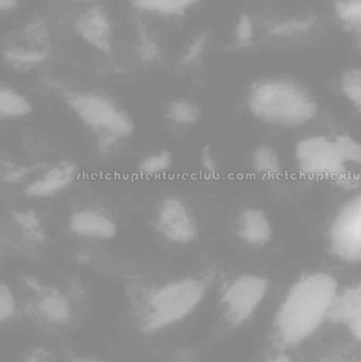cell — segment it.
<instances>
[{
  "mask_svg": "<svg viewBox=\"0 0 361 362\" xmlns=\"http://www.w3.org/2000/svg\"><path fill=\"white\" fill-rule=\"evenodd\" d=\"M21 362H57V359L50 349L40 346L28 351Z\"/></svg>",
  "mask_w": 361,
  "mask_h": 362,
  "instance_id": "cell-31",
  "label": "cell"
},
{
  "mask_svg": "<svg viewBox=\"0 0 361 362\" xmlns=\"http://www.w3.org/2000/svg\"><path fill=\"white\" fill-rule=\"evenodd\" d=\"M250 167L254 174L268 180H277L283 172L280 155L271 146H259L254 148L250 156Z\"/></svg>",
  "mask_w": 361,
  "mask_h": 362,
  "instance_id": "cell-17",
  "label": "cell"
},
{
  "mask_svg": "<svg viewBox=\"0 0 361 362\" xmlns=\"http://www.w3.org/2000/svg\"><path fill=\"white\" fill-rule=\"evenodd\" d=\"M152 227L162 240L176 246H189L199 236V225L188 202L177 195H167L157 202Z\"/></svg>",
  "mask_w": 361,
  "mask_h": 362,
  "instance_id": "cell-8",
  "label": "cell"
},
{
  "mask_svg": "<svg viewBox=\"0 0 361 362\" xmlns=\"http://www.w3.org/2000/svg\"><path fill=\"white\" fill-rule=\"evenodd\" d=\"M165 118L176 127H193L201 119V108L189 99L172 100L165 107Z\"/></svg>",
  "mask_w": 361,
  "mask_h": 362,
  "instance_id": "cell-21",
  "label": "cell"
},
{
  "mask_svg": "<svg viewBox=\"0 0 361 362\" xmlns=\"http://www.w3.org/2000/svg\"><path fill=\"white\" fill-rule=\"evenodd\" d=\"M2 57L15 70H29L44 64L48 59V51L44 48L10 47L4 49Z\"/></svg>",
  "mask_w": 361,
  "mask_h": 362,
  "instance_id": "cell-18",
  "label": "cell"
},
{
  "mask_svg": "<svg viewBox=\"0 0 361 362\" xmlns=\"http://www.w3.org/2000/svg\"><path fill=\"white\" fill-rule=\"evenodd\" d=\"M67 227L76 238L95 242H107L118 234L116 219L103 209L91 206L72 211L67 218Z\"/></svg>",
  "mask_w": 361,
  "mask_h": 362,
  "instance_id": "cell-10",
  "label": "cell"
},
{
  "mask_svg": "<svg viewBox=\"0 0 361 362\" xmlns=\"http://www.w3.org/2000/svg\"><path fill=\"white\" fill-rule=\"evenodd\" d=\"M330 319L343 325L361 344V283L339 293Z\"/></svg>",
  "mask_w": 361,
  "mask_h": 362,
  "instance_id": "cell-14",
  "label": "cell"
},
{
  "mask_svg": "<svg viewBox=\"0 0 361 362\" xmlns=\"http://www.w3.org/2000/svg\"><path fill=\"white\" fill-rule=\"evenodd\" d=\"M315 17L305 16L302 18L288 19L278 21L268 28L269 35L288 37V36L300 35L307 33L315 25Z\"/></svg>",
  "mask_w": 361,
  "mask_h": 362,
  "instance_id": "cell-25",
  "label": "cell"
},
{
  "mask_svg": "<svg viewBox=\"0 0 361 362\" xmlns=\"http://www.w3.org/2000/svg\"><path fill=\"white\" fill-rule=\"evenodd\" d=\"M174 165V157L170 151L159 150L142 157L138 163V171L146 177L165 175Z\"/></svg>",
  "mask_w": 361,
  "mask_h": 362,
  "instance_id": "cell-22",
  "label": "cell"
},
{
  "mask_svg": "<svg viewBox=\"0 0 361 362\" xmlns=\"http://www.w3.org/2000/svg\"><path fill=\"white\" fill-rule=\"evenodd\" d=\"M299 173L309 180L334 181L341 187L356 189L360 178L348 163L337 136H307L295 146Z\"/></svg>",
  "mask_w": 361,
  "mask_h": 362,
  "instance_id": "cell-5",
  "label": "cell"
},
{
  "mask_svg": "<svg viewBox=\"0 0 361 362\" xmlns=\"http://www.w3.org/2000/svg\"><path fill=\"white\" fill-rule=\"evenodd\" d=\"M76 262L81 264V265H86V264L90 262V255L86 252H78V255H76Z\"/></svg>",
  "mask_w": 361,
  "mask_h": 362,
  "instance_id": "cell-33",
  "label": "cell"
},
{
  "mask_svg": "<svg viewBox=\"0 0 361 362\" xmlns=\"http://www.w3.org/2000/svg\"><path fill=\"white\" fill-rule=\"evenodd\" d=\"M73 25L78 35L95 50L103 54L112 53L114 47L112 25L103 8L95 6L85 11L74 21Z\"/></svg>",
  "mask_w": 361,
  "mask_h": 362,
  "instance_id": "cell-12",
  "label": "cell"
},
{
  "mask_svg": "<svg viewBox=\"0 0 361 362\" xmlns=\"http://www.w3.org/2000/svg\"><path fill=\"white\" fill-rule=\"evenodd\" d=\"M18 302L10 285L6 282L0 284V323L11 322L16 317Z\"/></svg>",
  "mask_w": 361,
  "mask_h": 362,
  "instance_id": "cell-26",
  "label": "cell"
},
{
  "mask_svg": "<svg viewBox=\"0 0 361 362\" xmlns=\"http://www.w3.org/2000/svg\"><path fill=\"white\" fill-rule=\"evenodd\" d=\"M356 362H361V361H356Z\"/></svg>",
  "mask_w": 361,
  "mask_h": 362,
  "instance_id": "cell-36",
  "label": "cell"
},
{
  "mask_svg": "<svg viewBox=\"0 0 361 362\" xmlns=\"http://www.w3.org/2000/svg\"><path fill=\"white\" fill-rule=\"evenodd\" d=\"M38 165L17 163L12 159H4L0 165V178L6 185H25Z\"/></svg>",
  "mask_w": 361,
  "mask_h": 362,
  "instance_id": "cell-23",
  "label": "cell"
},
{
  "mask_svg": "<svg viewBox=\"0 0 361 362\" xmlns=\"http://www.w3.org/2000/svg\"><path fill=\"white\" fill-rule=\"evenodd\" d=\"M63 101L95 137V150L100 156L112 155L135 133L133 117L106 93L89 89H65Z\"/></svg>",
  "mask_w": 361,
  "mask_h": 362,
  "instance_id": "cell-3",
  "label": "cell"
},
{
  "mask_svg": "<svg viewBox=\"0 0 361 362\" xmlns=\"http://www.w3.org/2000/svg\"><path fill=\"white\" fill-rule=\"evenodd\" d=\"M199 165L201 172L208 176H214L218 173V163L213 148L210 146H203L199 154Z\"/></svg>",
  "mask_w": 361,
  "mask_h": 362,
  "instance_id": "cell-30",
  "label": "cell"
},
{
  "mask_svg": "<svg viewBox=\"0 0 361 362\" xmlns=\"http://www.w3.org/2000/svg\"><path fill=\"white\" fill-rule=\"evenodd\" d=\"M235 235L247 246L263 248L273 240V223L262 209H243L235 219Z\"/></svg>",
  "mask_w": 361,
  "mask_h": 362,
  "instance_id": "cell-13",
  "label": "cell"
},
{
  "mask_svg": "<svg viewBox=\"0 0 361 362\" xmlns=\"http://www.w3.org/2000/svg\"><path fill=\"white\" fill-rule=\"evenodd\" d=\"M269 291V281L256 274H243L229 281L220 295L223 320L230 327H243L258 312Z\"/></svg>",
  "mask_w": 361,
  "mask_h": 362,
  "instance_id": "cell-6",
  "label": "cell"
},
{
  "mask_svg": "<svg viewBox=\"0 0 361 362\" xmlns=\"http://www.w3.org/2000/svg\"><path fill=\"white\" fill-rule=\"evenodd\" d=\"M78 175V167L71 160H61L46 167L23 185V194L33 199H47L69 189Z\"/></svg>",
  "mask_w": 361,
  "mask_h": 362,
  "instance_id": "cell-11",
  "label": "cell"
},
{
  "mask_svg": "<svg viewBox=\"0 0 361 362\" xmlns=\"http://www.w3.org/2000/svg\"><path fill=\"white\" fill-rule=\"evenodd\" d=\"M17 0H0V10L2 12H10L16 6Z\"/></svg>",
  "mask_w": 361,
  "mask_h": 362,
  "instance_id": "cell-32",
  "label": "cell"
},
{
  "mask_svg": "<svg viewBox=\"0 0 361 362\" xmlns=\"http://www.w3.org/2000/svg\"><path fill=\"white\" fill-rule=\"evenodd\" d=\"M339 293L338 281L329 272H309L295 281L273 318L277 344L284 349L304 344L330 318Z\"/></svg>",
  "mask_w": 361,
  "mask_h": 362,
  "instance_id": "cell-1",
  "label": "cell"
},
{
  "mask_svg": "<svg viewBox=\"0 0 361 362\" xmlns=\"http://www.w3.org/2000/svg\"><path fill=\"white\" fill-rule=\"evenodd\" d=\"M341 93L352 107L361 115V69L349 68L341 78Z\"/></svg>",
  "mask_w": 361,
  "mask_h": 362,
  "instance_id": "cell-24",
  "label": "cell"
},
{
  "mask_svg": "<svg viewBox=\"0 0 361 362\" xmlns=\"http://www.w3.org/2000/svg\"><path fill=\"white\" fill-rule=\"evenodd\" d=\"M138 37H139V47L138 55L143 63H153L159 57V47L152 36L148 33L146 25L142 23H137Z\"/></svg>",
  "mask_w": 361,
  "mask_h": 362,
  "instance_id": "cell-27",
  "label": "cell"
},
{
  "mask_svg": "<svg viewBox=\"0 0 361 362\" xmlns=\"http://www.w3.org/2000/svg\"><path fill=\"white\" fill-rule=\"evenodd\" d=\"M210 286L209 276L190 274L148 287L133 305L136 329L146 337L173 329L196 312L209 295Z\"/></svg>",
  "mask_w": 361,
  "mask_h": 362,
  "instance_id": "cell-2",
  "label": "cell"
},
{
  "mask_svg": "<svg viewBox=\"0 0 361 362\" xmlns=\"http://www.w3.org/2000/svg\"><path fill=\"white\" fill-rule=\"evenodd\" d=\"M201 0H131L137 10L160 16H178Z\"/></svg>",
  "mask_w": 361,
  "mask_h": 362,
  "instance_id": "cell-20",
  "label": "cell"
},
{
  "mask_svg": "<svg viewBox=\"0 0 361 362\" xmlns=\"http://www.w3.org/2000/svg\"><path fill=\"white\" fill-rule=\"evenodd\" d=\"M206 47H207V35L199 34L184 51L182 59H180V64L182 65H191V64L199 61L203 53L205 52Z\"/></svg>",
  "mask_w": 361,
  "mask_h": 362,
  "instance_id": "cell-28",
  "label": "cell"
},
{
  "mask_svg": "<svg viewBox=\"0 0 361 362\" xmlns=\"http://www.w3.org/2000/svg\"><path fill=\"white\" fill-rule=\"evenodd\" d=\"M250 114L266 124L300 127L317 117L318 104L298 83L286 78L256 81L247 93Z\"/></svg>",
  "mask_w": 361,
  "mask_h": 362,
  "instance_id": "cell-4",
  "label": "cell"
},
{
  "mask_svg": "<svg viewBox=\"0 0 361 362\" xmlns=\"http://www.w3.org/2000/svg\"><path fill=\"white\" fill-rule=\"evenodd\" d=\"M70 362H105L101 359L95 358L90 356H76Z\"/></svg>",
  "mask_w": 361,
  "mask_h": 362,
  "instance_id": "cell-34",
  "label": "cell"
},
{
  "mask_svg": "<svg viewBox=\"0 0 361 362\" xmlns=\"http://www.w3.org/2000/svg\"><path fill=\"white\" fill-rule=\"evenodd\" d=\"M328 247L338 261L361 263V187L333 216L328 229Z\"/></svg>",
  "mask_w": 361,
  "mask_h": 362,
  "instance_id": "cell-7",
  "label": "cell"
},
{
  "mask_svg": "<svg viewBox=\"0 0 361 362\" xmlns=\"http://www.w3.org/2000/svg\"><path fill=\"white\" fill-rule=\"evenodd\" d=\"M23 285L30 293L25 308L36 320L55 329L71 325L76 310L71 298L63 289L34 276H25Z\"/></svg>",
  "mask_w": 361,
  "mask_h": 362,
  "instance_id": "cell-9",
  "label": "cell"
},
{
  "mask_svg": "<svg viewBox=\"0 0 361 362\" xmlns=\"http://www.w3.org/2000/svg\"><path fill=\"white\" fill-rule=\"evenodd\" d=\"M334 8L337 21L345 31L354 34L361 51V0H335Z\"/></svg>",
  "mask_w": 361,
  "mask_h": 362,
  "instance_id": "cell-19",
  "label": "cell"
},
{
  "mask_svg": "<svg viewBox=\"0 0 361 362\" xmlns=\"http://www.w3.org/2000/svg\"><path fill=\"white\" fill-rule=\"evenodd\" d=\"M267 362H300L296 361V359L290 358V357L286 356V355H278V356L273 357L269 359Z\"/></svg>",
  "mask_w": 361,
  "mask_h": 362,
  "instance_id": "cell-35",
  "label": "cell"
},
{
  "mask_svg": "<svg viewBox=\"0 0 361 362\" xmlns=\"http://www.w3.org/2000/svg\"><path fill=\"white\" fill-rule=\"evenodd\" d=\"M254 37V25L248 15H242L235 28V38L242 47L251 44Z\"/></svg>",
  "mask_w": 361,
  "mask_h": 362,
  "instance_id": "cell-29",
  "label": "cell"
},
{
  "mask_svg": "<svg viewBox=\"0 0 361 362\" xmlns=\"http://www.w3.org/2000/svg\"><path fill=\"white\" fill-rule=\"evenodd\" d=\"M11 221L25 244L31 246L44 244L46 240V230L42 217L33 209H14L11 212Z\"/></svg>",
  "mask_w": 361,
  "mask_h": 362,
  "instance_id": "cell-15",
  "label": "cell"
},
{
  "mask_svg": "<svg viewBox=\"0 0 361 362\" xmlns=\"http://www.w3.org/2000/svg\"><path fill=\"white\" fill-rule=\"evenodd\" d=\"M33 112L31 101L14 87L4 85L0 88V119L19 120Z\"/></svg>",
  "mask_w": 361,
  "mask_h": 362,
  "instance_id": "cell-16",
  "label": "cell"
}]
</instances>
